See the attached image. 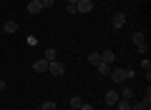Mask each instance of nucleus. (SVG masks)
Masks as SVG:
<instances>
[{"instance_id": "18", "label": "nucleus", "mask_w": 151, "mask_h": 110, "mask_svg": "<svg viewBox=\"0 0 151 110\" xmlns=\"http://www.w3.org/2000/svg\"><path fill=\"white\" fill-rule=\"evenodd\" d=\"M81 103H83V100L78 98V95H73V98H70V108H81Z\"/></svg>"}, {"instance_id": "25", "label": "nucleus", "mask_w": 151, "mask_h": 110, "mask_svg": "<svg viewBox=\"0 0 151 110\" xmlns=\"http://www.w3.org/2000/svg\"><path fill=\"white\" fill-rule=\"evenodd\" d=\"M76 3H78V0H68V5H76Z\"/></svg>"}, {"instance_id": "6", "label": "nucleus", "mask_w": 151, "mask_h": 110, "mask_svg": "<svg viewBox=\"0 0 151 110\" xmlns=\"http://www.w3.org/2000/svg\"><path fill=\"white\" fill-rule=\"evenodd\" d=\"M28 13H30V15H38V13H43V5H40V0H30V3H28Z\"/></svg>"}, {"instance_id": "9", "label": "nucleus", "mask_w": 151, "mask_h": 110, "mask_svg": "<svg viewBox=\"0 0 151 110\" xmlns=\"http://www.w3.org/2000/svg\"><path fill=\"white\" fill-rule=\"evenodd\" d=\"M131 43H134V45H141V43H146V35L141 30H136L134 35H131Z\"/></svg>"}, {"instance_id": "12", "label": "nucleus", "mask_w": 151, "mask_h": 110, "mask_svg": "<svg viewBox=\"0 0 151 110\" xmlns=\"http://www.w3.org/2000/svg\"><path fill=\"white\" fill-rule=\"evenodd\" d=\"M88 63L98 65V63H101V53H88Z\"/></svg>"}, {"instance_id": "1", "label": "nucleus", "mask_w": 151, "mask_h": 110, "mask_svg": "<svg viewBox=\"0 0 151 110\" xmlns=\"http://www.w3.org/2000/svg\"><path fill=\"white\" fill-rule=\"evenodd\" d=\"M108 78H111L113 83H126V80L134 78V70H126V68H111Z\"/></svg>"}, {"instance_id": "24", "label": "nucleus", "mask_w": 151, "mask_h": 110, "mask_svg": "<svg viewBox=\"0 0 151 110\" xmlns=\"http://www.w3.org/2000/svg\"><path fill=\"white\" fill-rule=\"evenodd\" d=\"M0 90H5V80H0Z\"/></svg>"}, {"instance_id": "13", "label": "nucleus", "mask_w": 151, "mask_h": 110, "mask_svg": "<svg viewBox=\"0 0 151 110\" xmlns=\"http://www.w3.org/2000/svg\"><path fill=\"white\" fill-rule=\"evenodd\" d=\"M96 70H98L101 75H108V73H111V65H106V63H98V65H96Z\"/></svg>"}, {"instance_id": "19", "label": "nucleus", "mask_w": 151, "mask_h": 110, "mask_svg": "<svg viewBox=\"0 0 151 110\" xmlns=\"http://www.w3.org/2000/svg\"><path fill=\"white\" fill-rule=\"evenodd\" d=\"M141 68L149 73V70H151V60H149V58H144V60H141Z\"/></svg>"}, {"instance_id": "5", "label": "nucleus", "mask_w": 151, "mask_h": 110, "mask_svg": "<svg viewBox=\"0 0 151 110\" xmlns=\"http://www.w3.org/2000/svg\"><path fill=\"white\" fill-rule=\"evenodd\" d=\"M103 100H106V105H116V103L121 100V95L116 93V90H108V93L103 95Z\"/></svg>"}, {"instance_id": "11", "label": "nucleus", "mask_w": 151, "mask_h": 110, "mask_svg": "<svg viewBox=\"0 0 151 110\" xmlns=\"http://www.w3.org/2000/svg\"><path fill=\"white\" fill-rule=\"evenodd\" d=\"M3 30H5V33H15L18 30V23L15 20H5V23H3Z\"/></svg>"}, {"instance_id": "23", "label": "nucleus", "mask_w": 151, "mask_h": 110, "mask_svg": "<svg viewBox=\"0 0 151 110\" xmlns=\"http://www.w3.org/2000/svg\"><path fill=\"white\" fill-rule=\"evenodd\" d=\"M131 110H146L144 103H131Z\"/></svg>"}, {"instance_id": "3", "label": "nucleus", "mask_w": 151, "mask_h": 110, "mask_svg": "<svg viewBox=\"0 0 151 110\" xmlns=\"http://www.w3.org/2000/svg\"><path fill=\"white\" fill-rule=\"evenodd\" d=\"M63 63H60V60H53V63H48V73L50 75H63Z\"/></svg>"}, {"instance_id": "14", "label": "nucleus", "mask_w": 151, "mask_h": 110, "mask_svg": "<svg viewBox=\"0 0 151 110\" xmlns=\"http://www.w3.org/2000/svg\"><path fill=\"white\" fill-rule=\"evenodd\" d=\"M119 95H121V100H131V98H134V90H131V88H124Z\"/></svg>"}, {"instance_id": "17", "label": "nucleus", "mask_w": 151, "mask_h": 110, "mask_svg": "<svg viewBox=\"0 0 151 110\" xmlns=\"http://www.w3.org/2000/svg\"><path fill=\"white\" fill-rule=\"evenodd\" d=\"M136 53H139V55H149V48H146V43H141V45H136Z\"/></svg>"}, {"instance_id": "7", "label": "nucleus", "mask_w": 151, "mask_h": 110, "mask_svg": "<svg viewBox=\"0 0 151 110\" xmlns=\"http://www.w3.org/2000/svg\"><path fill=\"white\" fill-rule=\"evenodd\" d=\"M33 70H35V73H48V60L45 58L35 60V63H33Z\"/></svg>"}, {"instance_id": "20", "label": "nucleus", "mask_w": 151, "mask_h": 110, "mask_svg": "<svg viewBox=\"0 0 151 110\" xmlns=\"http://www.w3.org/2000/svg\"><path fill=\"white\" fill-rule=\"evenodd\" d=\"M43 110H55V103H53V100H45V103H43Z\"/></svg>"}, {"instance_id": "16", "label": "nucleus", "mask_w": 151, "mask_h": 110, "mask_svg": "<svg viewBox=\"0 0 151 110\" xmlns=\"http://www.w3.org/2000/svg\"><path fill=\"white\" fill-rule=\"evenodd\" d=\"M116 108H119V110H131V100H119Z\"/></svg>"}, {"instance_id": "26", "label": "nucleus", "mask_w": 151, "mask_h": 110, "mask_svg": "<svg viewBox=\"0 0 151 110\" xmlns=\"http://www.w3.org/2000/svg\"><path fill=\"white\" fill-rule=\"evenodd\" d=\"M68 110H78V108H68Z\"/></svg>"}, {"instance_id": "15", "label": "nucleus", "mask_w": 151, "mask_h": 110, "mask_svg": "<svg viewBox=\"0 0 151 110\" xmlns=\"http://www.w3.org/2000/svg\"><path fill=\"white\" fill-rule=\"evenodd\" d=\"M141 103H144V108H146V110L151 108V90H149V88H146V95H144V100H141Z\"/></svg>"}, {"instance_id": "2", "label": "nucleus", "mask_w": 151, "mask_h": 110, "mask_svg": "<svg viewBox=\"0 0 151 110\" xmlns=\"http://www.w3.org/2000/svg\"><path fill=\"white\" fill-rule=\"evenodd\" d=\"M93 10V0H78V3H76V13H83V15H86V13H91Z\"/></svg>"}, {"instance_id": "8", "label": "nucleus", "mask_w": 151, "mask_h": 110, "mask_svg": "<svg viewBox=\"0 0 151 110\" xmlns=\"http://www.w3.org/2000/svg\"><path fill=\"white\" fill-rule=\"evenodd\" d=\"M113 60H116V53H113V50H106V53H101V63H106V65H113Z\"/></svg>"}, {"instance_id": "4", "label": "nucleus", "mask_w": 151, "mask_h": 110, "mask_svg": "<svg viewBox=\"0 0 151 110\" xmlns=\"http://www.w3.org/2000/svg\"><path fill=\"white\" fill-rule=\"evenodd\" d=\"M111 25L116 28V30H119V28H124V25H126V13H116V15H113V20H111Z\"/></svg>"}, {"instance_id": "10", "label": "nucleus", "mask_w": 151, "mask_h": 110, "mask_svg": "<svg viewBox=\"0 0 151 110\" xmlns=\"http://www.w3.org/2000/svg\"><path fill=\"white\" fill-rule=\"evenodd\" d=\"M45 60H48V63L58 60V50H55V48H45Z\"/></svg>"}, {"instance_id": "22", "label": "nucleus", "mask_w": 151, "mask_h": 110, "mask_svg": "<svg viewBox=\"0 0 151 110\" xmlns=\"http://www.w3.org/2000/svg\"><path fill=\"white\" fill-rule=\"evenodd\" d=\"M78 110H96V108H93V103H81V108H78Z\"/></svg>"}, {"instance_id": "21", "label": "nucleus", "mask_w": 151, "mask_h": 110, "mask_svg": "<svg viewBox=\"0 0 151 110\" xmlns=\"http://www.w3.org/2000/svg\"><path fill=\"white\" fill-rule=\"evenodd\" d=\"M40 5H43V10H45V8H53L55 0H40Z\"/></svg>"}]
</instances>
